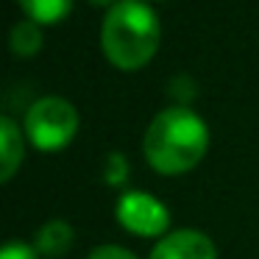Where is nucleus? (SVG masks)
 Returning a JSON list of instances; mask_svg holds the SVG:
<instances>
[{
    "label": "nucleus",
    "mask_w": 259,
    "mask_h": 259,
    "mask_svg": "<svg viewBox=\"0 0 259 259\" xmlns=\"http://www.w3.org/2000/svg\"><path fill=\"white\" fill-rule=\"evenodd\" d=\"M0 259H39V253L25 242H6V248L0 251Z\"/></svg>",
    "instance_id": "9b49d317"
},
{
    "label": "nucleus",
    "mask_w": 259,
    "mask_h": 259,
    "mask_svg": "<svg viewBox=\"0 0 259 259\" xmlns=\"http://www.w3.org/2000/svg\"><path fill=\"white\" fill-rule=\"evenodd\" d=\"M209 145V128L192 109L170 106L151 120L142 151L156 173L179 176L203 159Z\"/></svg>",
    "instance_id": "f257e3e1"
},
{
    "label": "nucleus",
    "mask_w": 259,
    "mask_h": 259,
    "mask_svg": "<svg viewBox=\"0 0 259 259\" xmlns=\"http://www.w3.org/2000/svg\"><path fill=\"white\" fill-rule=\"evenodd\" d=\"M42 48V31H39V23L34 20H23L12 28V51L17 56H34L39 53Z\"/></svg>",
    "instance_id": "1a4fd4ad"
},
{
    "label": "nucleus",
    "mask_w": 259,
    "mask_h": 259,
    "mask_svg": "<svg viewBox=\"0 0 259 259\" xmlns=\"http://www.w3.org/2000/svg\"><path fill=\"white\" fill-rule=\"evenodd\" d=\"M151 259H218V251L206 234L192 229H179L164 234L156 242Z\"/></svg>",
    "instance_id": "39448f33"
},
{
    "label": "nucleus",
    "mask_w": 259,
    "mask_h": 259,
    "mask_svg": "<svg viewBox=\"0 0 259 259\" xmlns=\"http://www.w3.org/2000/svg\"><path fill=\"white\" fill-rule=\"evenodd\" d=\"M75 234H73V226L67 223V220H51V223H45L39 231H36V253L39 256H62V253L70 251V245H73Z\"/></svg>",
    "instance_id": "0eeeda50"
},
{
    "label": "nucleus",
    "mask_w": 259,
    "mask_h": 259,
    "mask_svg": "<svg viewBox=\"0 0 259 259\" xmlns=\"http://www.w3.org/2000/svg\"><path fill=\"white\" fill-rule=\"evenodd\" d=\"M23 12L28 14V20L39 25H53L59 20H64L73 9V0H17Z\"/></svg>",
    "instance_id": "6e6552de"
},
{
    "label": "nucleus",
    "mask_w": 259,
    "mask_h": 259,
    "mask_svg": "<svg viewBox=\"0 0 259 259\" xmlns=\"http://www.w3.org/2000/svg\"><path fill=\"white\" fill-rule=\"evenodd\" d=\"M78 131V112L70 101L56 95L39 98L25 114V134L39 151H62Z\"/></svg>",
    "instance_id": "7ed1b4c3"
},
{
    "label": "nucleus",
    "mask_w": 259,
    "mask_h": 259,
    "mask_svg": "<svg viewBox=\"0 0 259 259\" xmlns=\"http://www.w3.org/2000/svg\"><path fill=\"white\" fill-rule=\"evenodd\" d=\"M90 3H92V6H112L114 0H90Z\"/></svg>",
    "instance_id": "ddd939ff"
},
{
    "label": "nucleus",
    "mask_w": 259,
    "mask_h": 259,
    "mask_svg": "<svg viewBox=\"0 0 259 259\" xmlns=\"http://www.w3.org/2000/svg\"><path fill=\"white\" fill-rule=\"evenodd\" d=\"M87 259H137V256L123 245H98Z\"/></svg>",
    "instance_id": "f8f14e48"
},
{
    "label": "nucleus",
    "mask_w": 259,
    "mask_h": 259,
    "mask_svg": "<svg viewBox=\"0 0 259 259\" xmlns=\"http://www.w3.org/2000/svg\"><path fill=\"white\" fill-rule=\"evenodd\" d=\"M117 220L128 234L162 237L170 226V212L159 198L140 190H131L117 201Z\"/></svg>",
    "instance_id": "20e7f679"
},
{
    "label": "nucleus",
    "mask_w": 259,
    "mask_h": 259,
    "mask_svg": "<svg viewBox=\"0 0 259 259\" xmlns=\"http://www.w3.org/2000/svg\"><path fill=\"white\" fill-rule=\"evenodd\" d=\"M106 59L120 70H140L159 48V20L142 0H117L101 28Z\"/></svg>",
    "instance_id": "f03ea898"
},
{
    "label": "nucleus",
    "mask_w": 259,
    "mask_h": 259,
    "mask_svg": "<svg viewBox=\"0 0 259 259\" xmlns=\"http://www.w3.org/2000/svg\"><path fill=\"white\" fill-rule=\"evenodd\" d=\"M23 134L12 117H0V181H12L23 164Z\"/></svg>",
    "instance_id": "423d86ee"
},
{
    "label": "nucleus",
    "mask_w": 259,
    "mask_h": 259,
    "mask_svg": "<svg viewBox=\"0 0 259 259\" xmlns=\"http://www.w3.org/2000/svg\"><path fill=\"white\" fill-rule=\"evenodd\" d=\"M103 181L109 187H123L128 181V162L123 153H109L106 164H103Z\"/></svg>",
    "instance_id": "9d476101"
}]
</instances>
